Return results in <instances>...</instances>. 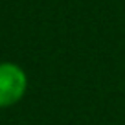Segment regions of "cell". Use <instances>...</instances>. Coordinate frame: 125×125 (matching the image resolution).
Here are the masks:
<instances>
[{"instance_id": "1", "label": "cell", "mask_w": 125, "mask_h": 125, "mask_svg": "<svg viewBox=\"0 0 125 125\" xmlns=\"http://www.w3.org/2000/svg\"><path fill=\"white\" fill-rule=\"evenodd\" d=\"M28 77L15 62H0V107H11L26 92Z\"/></svg>"}]
</instances>
